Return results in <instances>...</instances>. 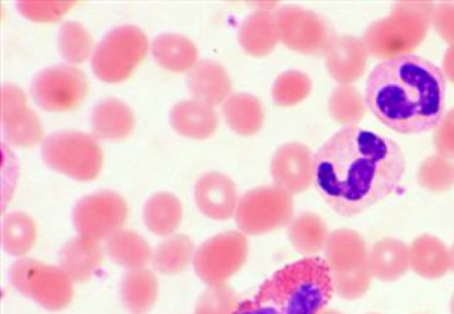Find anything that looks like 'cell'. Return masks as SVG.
Returning <instances> with one entry per match:
<instances>
[{
    "instance_id": "obj_1",
    "label": "cell",
    "mask_w": 454,
    "mask_h": 314,
    "mask_svg": "<svg viewBox=\"0 0 454 314\" xmlns=\"http://www.w3.org/2000/svg\"><path fill=\"white\" fill-rule=\"evenodd\" d=\"M406 169L391 137L357 125L330 137L314 154V184L328 206L353 216L393 193Z\"/></svg>"
},
{
    "instance_id": "obj_2",
    "label": "cell",
    "mask_w": 454,
    "mask_h": 314,
    "mask_svg": "<svg viewBox=\"0 0 454 314\" xmlns=\"http://www.w3.org/2000/svg\"><path fill=\"white\" fill-rule=\"evenodd\" d=\"M446 78L429 59L402 53L380 61L364 88L366 108L383 125L405 135L435 129L445 107Z\"/></svg>"
},
{
    "instance_id": "obj_3",
    "label": "cell",
    "mask_w": 454,
    "mask_h": 314,
    "mask_svg": "<svg viewBox=\"0 0 454 314\" xmlns=\"http://www.w3.org/2000/svg\"><path fill=\"white\" fill-rule=\"evenodd\" d=\"M333 293L325 260L306 256L276 271L233 314H318Z\"/></svg>"
},
{
    "instance_id": "obj_4",
    "label": "cell",
    "mask_w": 454,
    "mask_h": 314,
    "mask_svg": "<svg viewBox=\"0 0 454 314\" xmlns=\"http://www.w3.org/2000/svg\"><path fill=\"white\" fill-rule=\"evenodd\" d=\"M44 162L51 169L80 181L95 179L102 168L103 154L90 135L64 130L48 136L42 145Z\"/></svg>"
},
{
    "instance_id": "obj_5",
    "label": "cell",
    "mask_w": 454,
    "mask_h": 314,
    "mask_svg": "<svg viewBox=\"0 0 454 314\" xmlns=\"http://www.w3.org/2000/svg\"><path fill=\"white\" fill-rule=\"evenodd\" d=\"M293 214L292 194L276 184H266L248 190L239 199L234 218L241 232L257 236L287 225Z\"/></svg>"
},
{
    "instance_id": "obj_6",
    "label": "cell",
    "mask_w": 454,
    "mask_h": 314,
    "mask_svg": "<svg viewBox=\"0 0 454 314\" xmlns=\"http://www.w3.org/2000/svg\"><path fill=\"white\" fill-rule=\"evenodd\" d=\"M148 40L135 26L114 28L97 45L91 66L95 75L106 82L127 79L146 55Z\"/></svg>"
},
{
    "instance_id": "obj_7",
    "label": "cell",
    "mask_w": 454,
    "mask_h": 314,
    "mask_svg": "<svg viewBox=\"0 0 454 314\" xmlns=\"http://www.w3.org/2000/svg\"><path fill=\"white\" fill-rule=\"evenodd\" d=\"M249 254L247 235L240 231L220 232L199 246L192 264L197 276L210 286L226 284L240 271Z\"/></svg>"
},
{
    "instance_id": "obj_8",
    "label": "cell",
    "mask_w": 454,
    "mask_h": 314,
    "mask_svg": "<svg viewBox=\"0 0 454 314\" xmlns=\"http://www.w3.org/2000/svg\"><path fill=\"white\" fill-rule=\"evenodd\" d=\"M279 41L288 49L305 55H325L336 35L318 13L296 5L274 11Z\"/></svg>"
},
{
    "instance_id": "obj_9",
    "label": "cell",
    "mask_w": 454,
    "mask_h": 314,
    "mask_svg": "<svg viewBox=\"0 0 454 314\" xmlns=\"http://www.w3.org/2000/svg\"><path fill=\"white\" fill-rule=\"evenodd\" d=\"M10 279L20 292L50 309L62 308L72 295L70 278L61 268L32 258L16 261Z\"/></svg>"
},
{
    "instance_id": "obj_10",
    "label": "cell",
    "mask_w": 454,
    "mask_h": 314,
    "mask_svg": "<svg viewBox=\"0 0 454 314\" xmlns=\"http://www.w3.org/2000/svg\"><path fill=\"white\" fill-rule=\"evenodd\" d=\"M88 82L78 68L57 65L38 73L31 83V95L42 108L60 112L73 109L84 99Z\"/></svg>"
},
{
    "instance_id": "obj_11",
    "label": "cell",
    "mask_w": 454,
    "mask_h": 314,
    "mask_svg": "<svg viewBox=\"0 0 454 314\" xmlns=\"http://www.w3.org/2000/svg\"><path fill=\"white\" fill-rule=\"evenodd\" d=\"M127 211L121 196L112 191H100L84 196L75 204L73 223L81 236L98 241L121 230Z\"/></svg>"
},
{
    "instance_id": "obj_12",
    "label": "cell",
    "mask_w": 454,
    "mask_h": 314,
    "mask_svg": "<svg viewBox=\"0 0 454 314\" xmlns=\"http://www.w3.org/2000/svg\"><path fill=\"white\" fill-rule=\"evenodd\" d=\"M1 120L5 138L15 146H32L42 138L38 116L27 106L24 92L13 84L2 87Z\"/></svg>"
},
{
    "instance_id": "obj_13",
    "label": "cell",
    "mask_w": 454,
    "mask_h": 314,
    "mask_svg": "<svg viewBox=\"0 0 454 314\" xmlns=\"http://www.w3.org/2000/svg\"><path fill=\"white\" fill-rule=\"evenodd\" d=\"M274 184L293 194L305 192L314 182V155L300 142L279 146L270 161Z\"/></svg>"
},
{
    "instance_id": "obj_14",
    "label": "cell",
    "mask_w": 454,
    "mask_h": 314,
    "mask_svg": "<svg viewBox=\"0 0 454 314\" xmlns=\"http://www.w3.org/2000/svg\"><path fill=\"white\" fill-rule=\"evenodd\" d=\"M194 200L200 211L215 221L233 216L239 201L235 183L219 171L207 172L197 180Z\"/></svg>"
},
{
    "instance_id": "obj_15",
    "label": "cell",
    "mask_w": 454,
    "mask_h": 314,
    "mask_svg": "<svg viewBox=\"0 0 454 314\" xmlns=\"http://www.w3.org/2000/svg\"><path fill=\"white\" fill-rule=\"evenodd\" d=\"M367 53L363 40L349 35H336L325 53L326 70L340 85L354 82L364 72Z\"/></svg>"
},
{
    "instance_id": "obj_16",
    "label": "cell",
    "mask_w": 454,
    "mask_h": 314,
    "mask_svg": "<svg viewBox=\"0 0 454 314\" xmlns=\"http://www.w3.org/2000/svg\"><path fill=\"white\" fill-rule=\"evenodd\" d=\"M186 82L193 98L212 106L223 104L231 94V80L227 70L211 59L198 61L189 70Z\"/></svg>"
},
{
    "instance_id": "obj_17",
    "label": "cell",
    "mask_w": 454,
    "mask_h": 314,
    "mask_svg": "<svg viewBox=\"0 0 454 314\" xmlns=\"http://www.w3.org/2000/svg\"><path fill=\"white\" fill-rule=\"evenodd\" d=\"M324 251V259L332 273L353 271L366 264V243L352 229L339 228L331 232Z\"/></svg>"
},
{
    "instance_id": "obj_18",
    "label": "cell",
    "mask_w": 454,
    "mask_h": 314,
    "mask_svg": "<svg viewBox=\"0 0 454 314\" xmlns=\"http://www.w3.org/2000/svg\"><path fill=\"white\" fill-rule=\"evenodd\" d=\"M366 265L372 278L395 281L410 268L409 247L397 239L382 238L368 250Z\"/></svg>"
},
{
    "instance_id": "obj_19",
    "label": "cell",
    "mask_w": 454,
    "mask_h": 314,
    "mask_svg": "<svg viewBox=\"0 0 454 314\" xmlns=\"http://www.w3.org/2000/svg\"><path fill=\"white\" fill-rule=\"evenodd\" d=\"M170 122L174 130L185 137L205 139L215 132L218 117L212 106L192 98L173 106Z\"/></svg>"
},
{
    "instance_id": "obj_20",
    "label": "cell",
    "mask_w": 454,
    "mask_h": 314,
    "mask_svg": "<svg viewBox=\"0 0 454 314\" xmlns=\"http://www.w3.org/2000/svg\"><path fill=\"white\" fill-rule=\"evenodd\" d=\"M242 49L254 57H264L275 49L279 39L274 12L259 9L247 15L238 31Z\"/></svg>"
},
{
    "instance_id": "obj_21",
    "label": "cell",
    "mask_w": 454,
    "mask_h": 314,
    "mask_svg": "<svg viewBox=\"0 0 454 314\" xmlns=\"http://www.w3.org/2000/svg\"><path fill=\"white\" fill-rule=\"evenodd\" d=\"M410 267L419 276L434 279L450 269V249L437 237L422 234L409 247Z\"/></svg>"
},
{
    "instance_id": "obj_22",
    "label": "cell",
    "mask_w": 454,
    "mask_h": 314,
    "mask_svg": "<svg viewBox=\"0 0 454 314\" xmlns=\"http://www.w3.org/2000/svg\"><path fill=\"white\" fill-rule=\"evenodd\" d=\"M93 133L105 139L120 140L127 137L135 124L130 107L117 98H106L98 102L91 113Z\"/></svg>"
},
{
    "instance_id": "obj_23",
    "label": "cell",
    "mask_w": 454,
    "mask_h": 314,
    "mask_svg": "<svg viewBox=\"0 0 454 314\" xmlns=\"http://www.w3.org/2000/svg\"><path fill=\"white\" fill-rule=\"evenodd\" d=\"M97 242L80 235L70 239L62 247L59 260L61 269L70 279L86 280L100 266L103 256Z\"/></svg>"
},
{
    "instance_id": "obj_24",
    "label": "cell",
    "mask_w": 454,
    "mask_h": 314,
    "mask_svg": "<svg viewBox=\"0 0 454 314\" xmlns=\"http://www.w3.org/2000/svg\"><path fill=\"white\" fill-rule=\"evenodd\" d=\"M222 111L227 125L241 136L256 134L263 124V106L250 93H231L223 103Z\"/></svg>"
},
{
    "instance_id": "obj_25",
    "label": "cell",
    "mask_w": 454,
    "mask_h": 314,
    "mask_svg": "<svg viewBox=\"0 0 454 314\" xmlns=\"http://www.w3.org/2000/svg\"><path fill=\"white\" fill-rule=\"evenodd\" d=\"M328 228L320 216L302 212L288 224L287 236L295 251L306 256H316L324 250L329 236Z\"/></svg>"
},
{
    "instance_id": "obj_26",
    "label": "cell",
    "mask_w": 454,
    "mask_h": 314,
    "mask_svg": "<svg viewBox=\"0 0 454 314\" xmlns=\"http://www.w3.org/2000/svg\"><path fill=\"white\" fill-rule=\"evenodd\" d=\"M153 55L163 68L176 73L190 70L198 59L196 45L177 34H161L153 42Z\"/></svg>"
},
{
    "instance_id": "obj_27",
    "label": "cell",
    "mask_w": 454,
    "mask_h": 314,
    "mask_svg": "<svg viewBox=\"0 0 454 314\" xmlns=\"http://www.w3.org/2000/svg\"><path fill=\"white\" fill-rule=\"evenodd\" d=\"M106 252L113 261L130 270L145 266L152 257L148 242L132 230H119L106 241Z\"/></svg>"
},
{
    "instance_id": "obj_28",
    "label": "cell",
    "mask_w": 454,
    "mask_h": 314,
    "mask_svg": "<svg viewBox=\"0 0 454 314\" xmlns=\"http://www.w3.org/2000/svg\"><path fill=\"white\" fill-rule=\"evenodd\" d=\"M183 216L180 200L170 192H158L145 204L144 220L148 229L160 236L169 235L179 226Z\"/></svg>"
},
{
    "instance_id": "obj_29",
    "label": "cell",
    "mask_w": 454,
    "mask_h": 314,
    "mask_svg": "<svg viewBox=\"0 0 454 314\" xmlns=\"http://www.w3.org/2000/svg\"><path fill=\"white\" fill-rule=\"evenodd\" d=\"M194 244L184 234H175L164 239L156 248L153 263L164 274H176L184 271L194 255Z\"/></svg>"
},
{
    "instance_id": "obj_30",
    "label": "cell",
    "mask_w": 454,
    "mask_h": 314,
    "mask_svg": "<svg viewBox=\"0 0 454 314\" xmlns=\"http://www.w3.org/2000/svg\"><path fill=\"white\" fill-rule=\"evenodd\" d=\"M36 228L32 218L22 212H12L4 219L2 241L4 250L12 255H22L34 245Z\"/></svg>"
},
{
    "instance_id": "obj_31",
    "label": "cell",
    "mask_w": 454,
    "mask_h": 314,
    "mask_svg": "<svg viewBox=\"0 0 454 314\" xmlns=\"http://www.w3.org/2000/svg\"><path fill=\"white\" fill-rule=\"evenodd\" d=\"M157 279L149 270L139 268L127 272L121 281V293L128 306L136 311L150 307L157 294Z\"/></svg>"
},
{
    "instance_id": "obj_32",
    "label": "cell",
    "mask_w": 454,
    "mask_h": 314,
    "mask_svg": "<svg viewBox=\"0 0 454 314\" xmlns=\"http://www.w3.org/2000/svg\"><path fill=\"white\" fill-rule=\"evenodd\" d=\"M327 106L331 117L344 127L356 125L363 118L366 109L364 96L349 84L334 88L329 96Z\"/></svg>"
},
{
    "instance_id": "obj_33",
    "label": "cell",
    "mask_w": 454,
    "mask_h": 314,
    "mask_svg": "<svg viewBox=\"0 0 454 314\" xmlns=\"http://www.w3.org/2000/svg\"><path fill=\"white\" fill-rule=\"evenodd\" d=\"M309 76L300 70H287L278 75L271 89L273 102L279 106H293L304 100L310 93Z\"/></svg>"
},
{
    "instance_id": "obj_34",
    "label": "cell",
    "mask_w": 454,
    "mask_h": 314,
    "mask_svg": "<svg viewBox=\"0 0 454 314\" xmlns=\"http://www.w3.org/2000/svg\"><path fill=\"white\" fill-rule=\"evenodd\" d=\"M59 51L68 62L78 64L90 53L92 38L86 28L77 21H65L58 35Z\"/></svg>"
},
{
    "instance_id": "obj_35",
    "label": "cell",
    "mask_w": 454,
    "mask_h": 314,
    "mask_svg": "<svg viewBox=\"0 0 454 314\" xmlns=\"http://www.w3.org/2000/svg\"><path fill=\"white\" fill-rule=\"evenodd\" d=\"M418 180L431 192L446 191L454 185V163L440 154L430 156L419 166Z\"/></svg>"
},
{
    "instance_id": "obj_36",
    "label": "cell",
    "mask_w": 454,
    "mask_h": 314,
    "mask_svg": "<svg viewBox=\"0 0 454 314\" xmlns=\"http://www.w3.org/2000/svg\"><path fill=\"white\" fill-rule=\"evenodd\" d=\"M239 303L236 292L227 283L210 286L200 295L196 314H233Z\"/></svg>"
},
{
    "instance_id": "obj_37",
    "label": "cell",
    "mask_w": 454,
    "mask_h": 314,
    "mask_svg": "<svg viewBox=\"0 0 454 314\" xmlns=\"http://www.w3.org/2000/svg\"><path fill=\"white\" fill-rule=\"evenodd\" d=\"M372 278L366 264L353 271L332 273L333 292L342 299L356 300L366 294Z\"/></svg>"
},
{
    "instance_id": "obj_38",
    "label": "cell",
    "mask_w": 454,
    "mask_h": 314,
    "mask_svg": "<svg viewBox=\"0 0 454 314\" xmlns=\"http://www.w3.org/2000/svg\"><path fill=\"white\" fill-rule=\"evenodd\" d=\"M76 1H18L17 9L27 19L36 22L57 21L66 14Z\"/></svg>"
},
{
    "instance_id": "obj_39",
    "label": "cell",
    "mask_w": 454,
    "mask_h": 314,
    "mask_svg": "<svg viewBox=\"0 0 454 314\" xmlns=\"http://www.w3.org/2000/svg\"><path fill=\"white\" fill-rule=\"evenodd\" d=\"M318 314H343L342 312H340V310H335V309H324L323 310H321Z\"/></svg>"
},
{
    "instance_id": "obj_40",
    "label": "cell",
    "mask_w": 454,
    "mask_h": 314,
    "mask_svg": "<svg viewBox=\"0 0 454 314\" xmlns=\"http://www.w3.org/2000/svg\"><path fill=\"white\" fill-rule=\"evenodd\" d=\"M450 269L454 271V244L450 249Z\"/></svg>"
},
{
    "instance_id": "obj_41",
    "label": "cell",
    "mask_w": 454,
    "mask_h": 314,
    "mask_svg": "<svg viewBox=\"0 0 454 314\" xmlns=\"http://www.w3.org/2000/svg\"><path fill=\"white\" fill-rule=\"evenodd\" d=\"M450 313L454 314V294H453L451 301H450Z\"/></svg>"
},
{
    "instance_id": "obj_42",
    "label": "cell",
    "mask_w": 454,
    "mask_h": 314,
    "mask_svg": "<svg viewBox=\"0 0 454 314\" xmlns=\"http://www.w3.org/2000/svg\"><path fill=\"white\" fill-rule=\"evenodd\" d=\"M369 314H379V313H369Z\"/></svg>"
}]
</instances>
